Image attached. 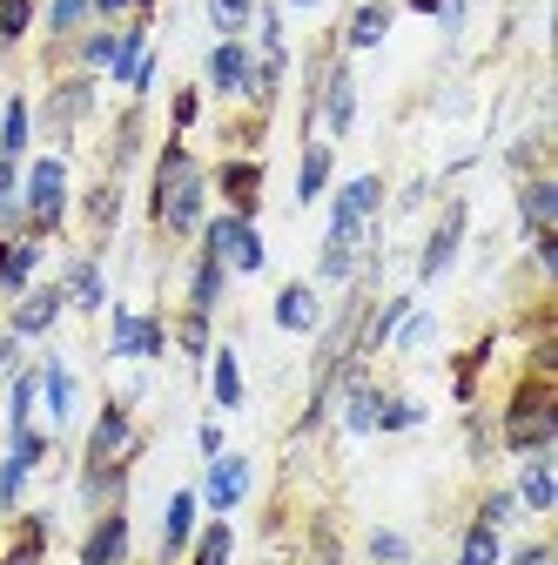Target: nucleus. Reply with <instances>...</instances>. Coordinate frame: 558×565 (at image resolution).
Returning <instances> with one entry per match:
<instances>
[{
  "label": "nucleus",
  "mask_w": 558,
  "mask_h": 565,
  "mask_svg": "<svg viewBox=\"0 0 558 565\" xmlns=\"http://www.w3.org/2000/svg\"><path fill=\"white\" fill-rule=\"evenodd\" d=\"M155 209H162V223H169L175 236H189V230L202 223V175H195V162H189L182 149H169V156H162V175H155Z\"/></svg>",
  "instance_id": "1"
},
{
  "label": "nucleus",
  "mask_w": 558,
  "mask_h": 565,
  "mask_svg": "<svg viewBox=\"0 0 558 565\" xmlns=\"http://www.w3.org/2000/svg\"><path fill=\"white\" fill-rule=\"evenodd\" d=\"M551 431H558V411H551L545 384H525L518 404H512V417H505V445H512V451H538Z\"/></svg>",
  "instance_id": "2"
},
{
  "label": "nucleus",
  "mask_w": 558,
  "mask_h": 565,
  "mask_svg": "<svg viewBox=\"0 0 558 565\" xmlns=\"http://www.w3.org/2000/svg\"><path fill=\"white\" fill-rule=\"evenodd\" d=\"M208 249L229 256L236 269H262V243H256V230H249L243 216H223L216 230H208Z\"/></svg>",
  "instance_id": "3"
},
{
  "label": "nucleus",
  "mask_w": 558,
  "mask_h": 565,
  "mask_svg": "<svg viewBox=\"0 0 558 565\" xmlns=\"http://www.w3.org/2000/svg\"><path fill=\"white\" fill-rule=\"evenodd\" d=\"M61 202H67V175L61 162H34V182H28V209H34V223H61Z\"/></svg>",
  "instance_id": "4"
},
{
  "label": "nucleus",
  "mask_w": 558,
  "mask_h": 565,
  "mask_svg": "<svg viewBox=\"0 0 558 565\" xmlns=\"http://www.w3.org/2000/svg\"><path fill=\"white\" fill-rule=\"evenodd\" d=\"M377 202H384V182H377V175H357L351 189L336 195V216H330V230H364V216H371Z\"/></svg>",
  "instance_id": "5"
},
{
  "label": "nucleus",
  "mask_w": 558,
  "mask_h": 565,
  "mask_svg": "<svg viewBox=\"0 0 558 565\" xmlns=\"http://www.w3.org/2000/svg\"><path fill=\"white\" fill-rule=\"evenodd\" d=\"M121 552H128V519H121V512H108V519L88 532L82 565H121Z\"/></svg>",
  "instance_id": "6"
},
{
  "label": "nucleus",
  "mask_w": 558,
  "mask_h": 565,
  "mask_svg": "<svg viewBox=\"0 0 558 565\" xmlns=\"http://www.w3.org/2000/svg\"><path fill=\"white\" fill-rule=\"evenodd\" d=\"M128 445V411L121 404H108L101 411V424H95V438H88V471H108V458Z\"/></svg>",
  "instance_id": "7"
},
{
  "label": "nucleus",
  "mask_w": 558,
  "mask_h": 565,
  "mask_svg": "<svg viewBox=\"0 0 558 565\" xmlns=\"http://www.w3.org/2000/svg\"><path fill=\"white\" fill-rule=\"evenodd\" d=\"M458 243H464V202L444 209V223H438V236H431V249H425V276H444L451 256H458Z\"/></svg>",
  "instance_id": "8"
},
{
  "label": "nucleus",
  "mask_w": 558,
  "mask_h": 565,
  "mask_svg": "<svg viewBox=\"0 0 558 565\" xmlns=\"http://www.w3.org/2000/svg\"><path fill=\"white\" fill-rule=\"evenodd\" d=\"M243 491H249V465L243 458H216V465H208V505H216V512H229Z\"/></svg>",
  "instance_id": "9"
},
{
  "label": "nucleus",
  "mask_w": 558,
  "mask_h": 565,
  "mask_svg": "<svg viewBox=\"0 0 558 565\" xmlns=\"http://www.w3.org/2000/svg\"><path fill=\"white\" fill-rule=\"evenodd\" d=\"M115 350H121V358H155V350H162V330L142 323V317H128V310H115Z\"/></svg>",
  "instance_id": "10"
},
{
  "label": "nucleus",
  "mask_w": 558,
  "mask_h": 565,
  "mask_svg": "<svg viewBox=\"0 0 558 565\" xmlns=\"http://www.w3.org/2000/svg\"><path fill=\"white\" fill-rule=\"evenodd\" d=\"M208 75H216V88H229V95L249 88V54H243L236 41H223L216 54H208Z\"/></svg>",
  "instance_id": "11"
},
{
  "label": "nucleus",
  "mask_w": 558,
  "mask_h": 565,
  "mask_svg": "<svg viewBox=\"0 0 558 565\" xmlns=\"http://www.w3.org/2000/svg\"><path fill=\"white\" fill-rule=\"evenodd\" d=\"M330 282H343L357 269V230H330V243H323V263H316Z\"/></svg>",
  "instance_id": "12"
},
{
  "label": "nucleus",
  "mask_w": 558,
  "mask_h": 565,
  "mask_svg": "<svg viewBox=\"0 0 558 565\" xmlns=\"http://www.w3.org/2000/svg\"><path fill=\"white\" fill-rule=\"evenodd\" d=\"M276 323L283 330H316V297L303 290V282H290V290L276 297Z\"/></svg>",
  "instance_id": "13"
},
{
  "label": "nucleus",
  "mask_w": 558,
  "mask_h": 565,
  "mask_svg": "<svg viewBox=\"0 0 558 565\" xmlns=\"http://www.w3.org/2000/svg\"><path fill=\"white\" fill-rule=\"evenodd\" d=\"M189 532H195V499H189V491H175V499H169V519H162V552H182Z\"/></svg>",
  "instance_id": "14"
},
{
  "label": "nucleus",
  "mask_w": 558,
  "mask_h": 565,
  "mask_svg": "<svg viewBox=\"0 0 558 565\" xmlns=\"http://www.w3.org/2000/svg\"><path fill=\"white\" fill-rule=\"evenodd\" d=\"M54 310H61V290H41V297H28V303L14 310V337H41V330L54 323Z\"/></svg>",
  "instance_id": "15"
},
{
  "label": "nucleus",
  "mask_w": 558,
  "mask_h": 565,
  "mask_svg": "<svg viewBox=\"0 0 558 565\" xmlns=\"http://www.w3.org/2000/svg\"><path fill=\"white\" fill-rule=\"evenodd\" d=\"M256 182H262L256 162H229V175H223V189H229V202H236L243 223H249V209H256Z\"/></svg>",
  "instance_id": "16"
},
{
  "label": "nucleus",
  "mask_w": 558,
  "mask_h": 565,
  "mask_svg": "<svg viewBox=\"0 0 558 565\" xmlns=\"http://www.w3.org/2000/svg\"><path fill=\"white\" fill-rule=\"evenodd\" d=\"M34 263H41V249H34V243H14V249H0V290H21V282L34 276Z\"/></svg>",
  "instance_id": "17"
},
{
  "label": "nucleus",
  "mask_w": 558,
  "mask_h": 565,
  "mask_svg": "<svg viewBox=\"0 0 558 565\" xmlns=\"http://www.w3.org/2000/svg\"><path fill=\"white\" fill-rule=\"evenodd\" d=\"M323 115H330L336 135L357 121V88H351V75H330V102H323Z\"/></svg>",
  "instance_id": "18"
},
{
  "label": "nucleus",
  "mask_w": 558,
  "mask_h": 565,
  "mask_svg": "<svg viewBox=\"0 0 558 565\" xmlns=\"http://www.w3.org/2000/svg\"><path fill=\"white\" fill-rule=\"evenodd\" d=\"M377 391H364V384H351V404H343V424H351V431H377Z\"/></svg>",
  "instance_id": "19"
},
{
  "label": "nucleus",
  "mask_w": 558,
  "mask_h": 565,
  "mask_svg": "<svg viewBox=\"0 0 558 565\" xmlns=\"http://www.w3.org/2000/svg\"><path fill=\"white\" fill-rule=\"evenodd\" d=\"M551 216H558V189L551 182H532L525 189V223L532 230H551Z\"/></svg>",
  "instance_id": "20"
},
{
  "label": "nucleus",
  "mask_w": 558,
  "mask_h": 565,
  "mask_svg": "<svg viewBox=\"0 0 558 565\" xmlns=\"http://www.w3.org/2000/svg\"><path fill=\"white\" fill-rule=\"evenodd\" d=\"M216 290H223V256L208 249L202 269H195V310H202V317H208V303H216Z\"/></svg>",
  "instance_id": "21"
},
{
  "label": "nucleus",
  "mask_w": 558,
  "mask_h": 565,
  "mask_svg": "<svg viewBox=\"0 0 558 565\" xmlns=\"http://www.w3.org/2000/svg\"><path fill=\"white\" fill-rule=\"evenodd\" d=\"M384 28H390V8H357V21H351V47H377Z\"/></svg>",
  "instance_id": "22"
},
{
  "label": "nucleus",
  "mask_w": 558,
  "mask_h": 565,
  "mask_svg": "<svg viewBox=\"0 0 558 565\" xmlns=\"http://www.w3.org/2000/svg\"><path fill=\"white\" fill-rule=\"evenodd\" d=\"M41 384H47V411H54V417L75 411V377H67L61 364H47V371H41Z\"/></svg>",
  "instance_id": "23"
},
{
  "label": "nucleus",
  "mask_w": 558,
  "mask_h": 565,
  "mask_svg": "<svg viewBox=\"0 0 558 565\" xmlns=\"http://www.w3.org/2000/svg\"><path fill=\"white\" fill-rule=\"evenodd\" d=\"M21 149H28V108H21V102H8V121H0V156L14 162Z\"/></svg>",
  "instance_id": "24"
},
{
  "label": "nucleus",
  "mask_w": 558,
  "mask_h": 565,
  "mask_svg": "<svg viewBox=\"0 0 558 565\" xmlns=\"http://www.w3.org/2000/svg\"><path fill=\"white\" fill-rule=\"evenodd\" d=\"M216 404L229 411V404H243V371H236V350H223L216 358Z\"/></svg>",
  "instance_id": "25"
},
{
  "label": "nucleus",
  "mask_w": 558,
  "mask_h": 565,
  "mask_svg": "<svg viewBox=\"0 0 558 565\" xmlns=\"http://www.w3.org/2000/svg\"><path fill=\"white\" fill-rule=\"evenodd\" d=\"M464 565H498V532H492V525H471V539H464Z\"/></svg>",
  "instance_id": "26"
},
{
  "label": "nucleus",
  "mask_w": 558,
  "mask_h": 565,
  "mask_svg": "<svg viewBox=\"0 0 558 565\" xmlns=\"http://www.w3.org/2000/svg\"><path fill=\"white\" fill-rule=\"evenodd\" d=\"M551 499H558V484H551V471H545V465H532V471H525V505L551 512Z\"/></svg>",
  "instance_id": "27"
},
{
  "label": "nucleus",
  "mask_w": 558,
  "mask_h": 565,
  "mask_svg": "<svg viewBox=\"0 0 558 565\" xmlns=\"http://www.w3.org/2000/svg\"><path fill=\"white\" fill-rule=\"evenodd\" d=\"M67 290H75L82 310H95V303H101V276H95V263H82L75 276H67Z\"/></svg>",
  "instance_id": "28"
},
{
  "label": "nucleus",
  "mask_w": 558,
  "mask_h": 565,
  "mask_svg": "<svg viewBox=\"0 0 558 565\" xmlns=\"http://www.w3.org/2000/svg\"><path fill=\"white\" fill-rule=\"evenodd\" d=\"M208 21H216L223 34H236V28L249 21V0H208Z\"/></svg>",
  "instance_id": "29"
},
{
  "label": "nucleus",
  "mask_w": 558,
  "mask_h": 565,
  "mask_svg": "<svg viewBox=\"0 0 558 565\" xmlns=\"http://www.w3.org/2000/svg\"><path fill=\"white\" fill-rule=\"evenodd\" d=\"M323 175H330V149H310V156H303V182H297V189H303V202L323 189Z\"/></svg>",
  "instance_id": "30"
},
{
  "label": "nucleus",
  "mask_w": 558,
  "mask_h": 565,
  "mask_svg": "<svg viewBox=\"0 0 558 565\" xmlns=\"http://www.w3.org/2000/svg\"><path fill=\"white\" fill-rule=\"evenodd\" d=\"M195 565H229V525H216L202 539V552H195Z\"/></svg>",
  "instance_id": "31"
},
{
  "label": "nucleus",
  "mask_w": 558,
  "mask_h": 565,
  "mask_svg": "<svg viewBox=\"0 0 558 565\" xmlns=\"http://www.w3.org/2000/svg\"><path fill=\"white\" fill-rule=\"evenodd\" d=\"M28 14H34V0H0V34L14 41V34L28 28Z\"/></svg>",
  "instance_id": "32"
},
{
  "label": "nucleus",
  "mask_w": 558,
  "mask_h": 565,
  "mask_svg": "<svg viewBox=\"0 0 558 565\" xmlns=\"http://www.w3.org/2000/svg\"><path fill=\"white\" fill-rule=\"evenodd\" d=\"M377 424H384V431H410V424H417V404H377Z\"/></svg>",
  "instance_id": "33"
},
{
  "label": "nucleus",
  "mask_w": 558,
  "mask_h": 565,
  "mask_svg": "<svg viewBox=\"0 0 558 565\" xmlns=\"http://www.w3.org/2000/svg\"><path fill=\"white\" fill-rule=\"evenodd\" d=\"M82 108H88V88H82V82L67 88V95H54V121H75Z\"/></svg>",
  "instance_id": "34"
},
{
  "label": "nucleus",
  "mask_w": 558,
  "mask_h": 565,
  "mask_svg": "<svg viewBox=\"0 0 558 565\" xmlns=\"http://www.w3.org/2000/svg\"><path fill=\"white\" fill-rule=\"evenodd\" d=\"M82 14H88V0H54V34H67Z\"/></svg>",
  "instance_id": "35"
},
{
  "label": "nucleus",
  "mask_w": 558,
  "mask_h": 565,
  "mask_svg": "<svg viewBox=\"0 0 558 565\" xmlns=\"http://www.w3.org/2000/svg\"><path fill=\"white\" fill-rule=\"evenodd\" d=\"M505 519H512V491H498V499H484V519H477V525H492V532H498Z\"/></svg>",
  "instance_id": "36"
},
{
  "label": "nucleus",
  "mask_w": 558,
  "mask_h": 565,
  "mask_svg": "<svg viewBox=\"0 0 558 565\" xmlns=\"http://www.w3.org/2000/svg\"><path fill=\"white\" fill-rule=\"evenodd\" d=\"M28 411H34V377H21V384H14V431L28 424Z\"/></svg>",
  "instance_id": "37"
},
{
  "label": "nucleus",
  "mask_w": 558,
  "mask_h": 565,
  "mask_svg": "<svg viewBox=\"0 0 558 565\" xmlns=\"http://www.w3.org/2000/svg\"><path fill=\"white\" fill-rule=\"evenodd\" d=\"M208 343V323H202V310H189V323H182V350H202Z\"/></svg>",
  "instance_id": "38"
},
{
  "label": "nucleus",
  "mask_w": 558,
  "mask_h": 565,
  "mask_svg": "<svg viewBox=\"0 0 558 565\" xmlns=\"http://www.w3.org/2000/svg\"><path fill=\"white\" fill-rule=\"evenodd\" d=\"M371 552H377V558H397V565H404V539H397V532H377V539H371Z\"/></svg>",
  "instance_id": "39"
},
{
  "label": "nucleus",
  "mask_w": 558,
  "mask_h": 565,
  "mask_svg": "<svg viewBox=\"0 0 558 565\" xmlns=\"http://www.w3.org/2000/svg\"><path fill=\"white\" fill-rule=\"evenodd\" d=\"M0 216H14V162H0Z\"/></svg>",
  "instance_id": "40"
},
{
  "label": "nucleus",
  "mask_w": 558,
  "mask_h": 565,
  "mask_svg": "<svg viewBox=\"0 0 558 565\" xmlns=\"http://www.w3.org/2000/svg\"><path fill=\"white\" fill-rule=\"evenodd\" d=\"M425 337H431V317H410V323L397 330V343H404V350H410V343H425Z\"/></svg>",
  "instance_id": "41"
},
{
  "label": "nucleus",
  "mask_w": 558,
  "mask_h": 565,
  "mask_svg": "<svg viewBox=\"0 0 558 565\" xmlns=\"http://www.w3.org/2000/svg\"><path fill=\"white\" fill-rule=\"evenodd\" d=\"M8 371H14V337L0 330V377H8Z\"/></svg>",
  "instance_id": "42"
},
{
  "label": "nucleus",
  "mask_w": 558,
  "mask_h": 565,
  "mask_svg": "<svg viewBox=\"0 0 558 565\" xmlns=\"http://www.w3.org/2000/svg\"><path fill=\"white\" fill-rule=\"evenodd\" d=\"M95 8H101V14H121V8H128V0H95Z\"/></svg>",
  "instance_id": "43"
},
{
  "label": "nucleus",
  "mask_w": 558,
  "mask_h": 565,
  "mask_svg": "<svg viewBox=\"0 0 558 565\" xmlns=\"http://www.w3.org/2000/svg\"><path fill=\"white\" fill-rule=\"evenodd\" d=\"M410 8H425V14H438V0H410Z\"/></svg>",
  "instance_id": "44"
},
{
  "label": "nucleus",
  "mask_w": 558,
  "mask_h": 565,
  "mask_svg": "<svg viewBox=\"0 0 558 565\" xmlns=\"http://www.w3.org/2000/svg\"><path fill=\"white\" fill-rule=\"evenodd\" d=\"M297 8H316V0H297Z\"/></svg>",
  "instance_id": "45"
}]
</instances>
